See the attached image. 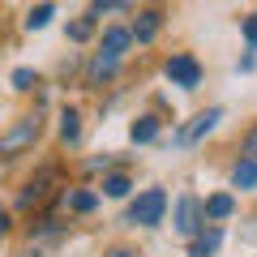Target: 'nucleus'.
Wrapping results in <instances>:
<instances>
[{
  "label": "nucleus",
  "mask_w": 257,
  "mask_h": 257,
  "mask_svg": "<svg viewBox=\"0 0 257 257\" xmlns=\"http://www.w3.org/2000/svg\"><path fill=\"white\" fill-rule=\"evenodd\" d=\"M163 214H167V193L159 189H142L133 202H128V214H124V223H133V227H159L163 223Z\"/></svg>",
  "instance_id": "1"
},
{
  "label": "nucleus",
  "mask_w": 257,
  "mask_h": 257,
  "mask_svg": "<svg viewBox=\"0 0 257 257\" xmlns=\"http://www.w3.org/2000/svg\"><path fill=\"white\" fill-rule=\"evenodd\" d=\"M39 133H43V120H39V116L13 120V124L0 133V159H13V155H22V150H30L39 142Z\"/></svg>",
  "instance_id": "2"
},
{
  "label": "nucleus",
  "mask_w": 257,
  "mask_h": 257,
  "mask_svg": "<svg viewBox=\"0 0 257 257\" xmlns=\"http://www.w3.org/2000/svg\"><path fill=\"white\" fill-rule=\"evenodd\" d=\"M163 73H167V82L180 86V90H197L202 77H206V69H202V60H197L193 52H172L163 60Z\"/></svg>",
  "instance_id": "3"
},
{
  "label": "nucleus",
  "mask_w": 257,
  "mask_h": 257,
  "mask_svg": "<svg viewBox=\"0 0 257 257\" xmlns=\"http://www.w3.org/2000/svg\"><path fill=\"white\" fill-rule=\"evenodd\" d=\"M219 124H223V107H206V111H197L189 124H180V128L172 133V146H176V150H189V146H197L202 138H210Z\"/></svg>",
  "instance_id": "4"
},
{
  "label": "nucleus",
  "mask_w": 257,
  "mask_h": 257,
  "mask_svg": "<svg viewBox=\"0 0 257 257\" xmlns=\"http://www.w3.org/2000/svg\"><path fill=\"white\" fill-rule=\"evenodd\" d=\"M210 227L206 223V210H202V197H193V193H184L180 202H176V231L180 236H202V231Z\"/></svg>",
  "instance_id": "5"
},
{
  "label": "nucleus",
  "mask_w": 257,
  "mask_h": 257,
  "mask_svg": "<svg viewBox=\"0 0 257 257\" xmlns=\"http://www.w3.org/2000/svg\"><path fill=\"white\" fill-rule=\"evenodd\" d=\"M128 30H133V43H142V47L155 43L159 30H163V9H142V13H138V22H133Z\"/></svg>",
  "instance_id": "6"
},
{
  "label": "nucleus",
  "mask_w": 257,
  "mask_h": 257,
  "mask_svg": "<svg viewBox=\"0 0 257 257\" xmlns=\"http://www.w3.org/2000/svg\"><path fill=\"white\" fill-rule=\"evenodd\" d=\"M128 47H133V30H128V26H107V30H103V43H99V52H103V56L120 60Z\"/></svg>",
  "instance_id": "7"
},
{
  "label": "nucleus",
  "mask_w": 257,
  "mask_h": 257,
  "mask_svg": "<svg viewBox=\"0 0 257 257\" xmlns=\"http://www.w3.org/2000/svg\"><path fill=\"white\" fill-rule=\"evenodd\" d=\"M202 210H206V223H214V227H219L223 219H231V214H236V197H231V193H210V197L202 202Z\"/></svg>",
  "instance_id": "8"
},
{
  "label": "nucleus",
  "mask_w": 257,
  "mask_h": 257,
  "mask_svg": "<svg viewBox=\"0 0 257 257\" xmlns=\"http://www.w3.org/2000/svg\"><path fill=\"white\" fill-rule=\"evenodd\" d=\"M219 248H223V227H214V223L202 231V236L189 240V257H214Z\"/></svg>",
  "instance_id": "9"
},
{
  "label": "nucleus",
  "mask_w": 257,
  "mask_h": 257,
  "mask_svg": "<svg viewBox=\"0 0 257 257\" xmlns=\"http://www.w3.org/2000/svg\"><path fill=\"white\" fill-rule=\"evenodd\" d=\"M116 69H120V60H111V56L94 52L90 69H86V86H103V82H111V77H116Z\"/></svg>",
  "instance_id": "10"
},
{
  "label": "nucleus",
  "mask_w": 257,
  "mask_h": 257,
  "mask_svg": "<svg viewBox=\"0 0 257 257\" xmlns=\"http://www.w3.org/2000/svg\"><path fill=\"white\" fill-rule=\"evenodd\" d=\"M128 142H133V146H150V142H159V116H138L133 124H128Z\"/></svg>",
  "instance_id": "11"
},
{
  "label": "nucleus",
  "mask_w": 257,
  "mask_h": 257,
  "mask_svg": "<svg viewBox=\"0 0 257 257\" xmlns=\"http://www.w3.org/2000/svg\"><path fill=\"white\" fill-rule=\"evenodd\" d=\"M231 184H236L240 193H253L257 189V159H240V163L231 167Z\"/></svg>",
  "instance_id": "12"
},
{
  "label": "nucleus",
  "mask_w": 257,
  "mask_h": 257,
  "mask_svg": "<svg viewBox=\"0 0 257 257\" xmlns=\"http://www.w3.org/2000/svg\"><path fill=\"white\" fill-rule=\"evenodd\" d=\"M64 206L73 214H90L94 206H99V193L94 189H73V193H64Z\"/></svg>",
  "instance_id": "13"
},
{
  "label": "nucleus",
  "mask_w": 257,
  "mask_h": 257,
  "mask_svg": "<svg viewBox=\"0 0 257 257\" xmlns=\"http://www.w3.org/2000/svg\"><path fill=\"white\" fill-rule=\"evenodd\" d=\"M128 193H133V176H124V172L103 176V197H128Z\"/></svg>",
  "instance_id": "14"
},
{
  "label": "nucleus",
  "mask_w": 257,
  "mask_h": 257,
  "mask_svg": "<svg viewBox=\"0 0 257 257\" xmlns=\"http://www.w3.org/2000/svg\"><path fill=\"white\" fill-rule=\"evenodd\" d=\"M77 138H82V116H77L73 107H64L60 111V142H64V146H73Z\"/></svg>",
  "instance_id": "15"
},
{
  "label": "nucleus",
  "mask_w": 257,
  "mask_h": 257,
  "mask_svg": "<svg viewBox=\"0 0 257 257\" xmlns=\"http://www.w3.org/2000/svg\"><path fill=\"white\" fill-rule=\"evenodd\" d=\"M47 180H52V172H39L35 180H26V189L18 193V206H30V202H39V197L47 193Z\"/></svg>",
  "instance_id": "16"
},
{
  "label": "nucleus",
  "mask_w": 257,
  "mask_h": 257,
  "mask_svg": "<svg viewBox=\"0 0 257 257\" xmlns=\"http://www.w3.org/2000/svg\"><path fill=\"white\" fill-rule=\"evenodd\" d=\"M52 18H56V5H35V9L26 13V30H43Z\"/></svg>",
  "instance_id": "17"
},
{
  "label": "nucleus",
  "mask_w": 257,
  "mask_h": 257,
  "mask_svg": "<svg viewBox=\"0 0 257 257\" xmlns=\"http://www.w3.org/2000/svg\"><path fill=\"white\" fill-rule=\"evenodd\" d=\"M90 30H94V18L86 13L82 22H73V26H69V39H73V43H86V39H90Z\"/></svg>",
  "instance_id": "18"
},
{
  "label": "nucleus",
  "mask_w": 257,
  "mask_h": 257,
  "mask_svg": "<svg viewBox=\"0 0 257 257\" xmlns=\"http://www.w3.org/2000/svg\"><path fill=\"white\" fill-rule=\"evenodd\" d=\"M240 159H257V120L248 124L244 138H240Z\"/></svg>",
  "instance_id": "19"
},
{
  "label": "nucleus",
  "mask_w": 257,
  "mask_h": 257,
  "mask_svg": "<svg viewBox=\"0 0 257 257\" xmlns=\"http://www.w3.org/2000/svg\"><path fill=\"white\" fill-rule=\"evenodd\" d=\"M103 13H128L124 0H99V5H90V18H103Z\"/></svg>",
  "instance_id": "20"
},
{
  "label": "nucleus",
  "mask_w": 257,
  "mask_h": 257,
  "mask_svg": "<svg viewBox=\"0 0 257 257\" xmlns=\"http://www.w3.org/2000/svg\"><path fill=\"white\" fill-rule=\"evenodd\" d=\"M35 69H13V90H35Z\"/></svg>",
  "instance_id": "21"
},
{
  "label": "nucleus",
  "mask_w": 257,
  "mask_h": 257,
  "mask_svg": "<svg viewBox=\"0 0 257 257\" xmlns=\"http://www.w3.org/2000/svg\"><path fill=\"white\" fill-rule=\"evenodd\" d=\"M240 35H244L248 47H257V13H248V18L240 22Z\"/></svg>",
  "instance_id": "22"
},
{
  "label": "nucleus",
  "mask_w": 257,
  "mask_h": 257,
  "mask_svg": "<svg viewBox=\"0 0 257 257\" xmlns=\"http://www.w3.org/2000/svg\"><path fill=\"white\" fill-rule=\"evenodd\" d=\"M236 69H240V73H253V69H257V47H248V56H240Z\"/></svg>",
  "instance_id": "23"
},
{
  "label": "nucleus",
  "mask_w": 257,
  "mask_h": 257,
  "mask_svg": "<svg viewBox=\"0 0 257 257\" xmlns=\"http://www.w3.org/2000/svg\"><path fill=\"white\" fill-rule=\"evenodd\" d=\"M107 257H138V253H133L128 244H116V248H107Z\"/></svg>",
  "instance_id": "24"
},
{
  "label": "nucleus",
  "mask_w": 257,
  "mask_h": 257,
  "mask_svg": "<svg viewBox=\"0 0 257 257\" xmlns=\"http://www.w3.org/2000/svg\"><path fill=\"white\" fill-rule=\"evenodd\" d=\"M5 231H9V214L0 210V236H5Z\"/></svg>",
  "instance_id": "25"
}]
</instances>
